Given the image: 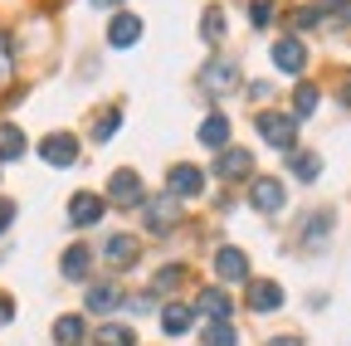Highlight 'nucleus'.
<instances>
[{"mask_svg":"<svg viewBox=\"0 0 351 346\" xmlns=\"http://www.w3.org/2000/svg\"><path fill=\"white\" fill-rule=\"evenodd\" d=\"M258 137L269 142V147H278V151H293V142H298V117H288V112H263V117H258Z\"/></svg>","mask_w":351,"mask_h":346,"instance_id":"nucleus-1","label":"nucleus"},{"mask_svg":"<svg viewBox=\"0 0 351 346\" xmlns=\"http://www.w3.org/2000/svg\"><path fill=\"white\" fill-rule=\"evenodd\" d=\"M302 29H322V25H351V0H317L298 15Z\"/></svg>","mask_w":351,"mask_h":346,"instance_id":"nucleus-2","label":"nucleus"},{"mask_svg":"<svg viewBox=\"0 0 351 346\" xmlns=\"http://www.w3.org/2000/svg\"><path fill=\"white\" fill-rule=\"evenodd\" d=\"M200 83L219 98V93H234L239 88V64L234 59H210L205 69H200Z\"/></svg>","mask_w":351,"mask_h":346,"instance_id":"nucleus-3","label":"nucleus"},{"mask_svg":"<svg viewBox=\"0 0 351 346\" xmlns=\"http://www.w3.org/2000/svg\"><path fill=\"white\" fill-rule=\"evenodd\" d=\"M249 200H254V210L274 214V210H283V205H288V190H283V181H278V176H258V181H254V190H249Z\"/></svg>","mask_w":351,"mask_h":346,"instance_id":"nucleus-4","label":"nucleus"},{"mask_svg":"<svg viewBox=\"0 0 351 346\" xmlns=\"http://www.w3.org/2000/svg\"><path fill=\"white\" fill-rule=\"evenodd\" d=\"M108 200L122 205V210H137V205H142V181H137V171H117V176L108 181Z\"/></svg>","mask_w":351,"mask_h":346,"instance_id":"nucleus-5","label":"nucleus"},{"mask_svg":"<svg viewBox=\"0 0 351 346\" xmlns=\"http://www.w3.org/2000/svg\"><path fill=\"white\" fill-rule=\"evenodd\" d=\"M215 273L225 278V283H244L249 278V254L234 249V244H225V249L215 254Z\"/></svg>","mask_w":351,"mask_h":346,"instance_id":"nucleus-6","label":"nucleus"},{"mask_svg":"<svg viewBox=\"0 0 351 346\" xmlns=\"http://www.w3.org/2000/svg\"><path fill=\"white\" fill-rule=\"evenodd\" d=\"M39 156L49 161V166H59V171H64V166H73V161H78V142H73L69 132H54V137H44V142H39Z\"/></svg>","mask_w":351,"mask_h":346,"instance_id":"nucleus-7","label":"nucleus"},{"mask_svg":"<svg viewBox=\"0 0 351 346\" xmlns=\"http://www.w3.org/2000/svg\"><path fill=\"white\" fill-rule=\"evenodd\" d=\"M195 312H200V317H210V322H230L234 302H230V293H225V288H205V293H200V302H195Z\"/></svg>","mask_w":351,"mask_h":346,"instance_id":"nucleus-8","label":"nucleus"},{"mask_svg":"<svg viewBox=\"0 0 351 346\" xmlns=\"http://www.w3.org/2000/svg\"><path fill=\"white\" fill-rule=\"evenodd\" d=\"M274 64H278L283 73H302V69H307L302 39H278V45H274Z\"/></svg>","mask_w":351,"mask_h":346,"instance_id":"nucleus-9","label":"nucleus"},{"mask_svg":"<svg viewBox=\"0 0 351 346\" xmlns=\"http://www.w3.org/2000/svg\"><path fill=\"white\" fill-rule=\"evenodd\" d=\"M137 239H132V234H112L108 239V249H103V258H108V264L112 269H132V264H137Z\"/></svg>","mask_w":351,"mask_h":346,"instance_id":"nucleus-10","label":"nucleus"},{"mask_svg":"<svg viewBox=\"0 0 351 346\" xmlns=\"http://www.w3.org/2000/svg\"><path fill=\"white\" fill-rule=\"evenodd\" d=\"M249 166H254V156L244 151V147H225V151H219V176H225V181H239V176H249Z\"/></svg>","mask_w":351,"mask_h":346,"instance_id":"nucleus-11","label":"nucleus"},{"mask_svg":"<svg viewBox=\"0 0 351 346\" xmlns=\"http://www.w3.org/2000/svg\"><path fill=\"white\" fill-rule=\"evenodd\" d=\"M103 210H108V205H103L98 195H73V200H69V220H73V225H98Z\"/></svg>","mask_w":351,"mask_h":346,"instance_id":"nucleus-12","label":"nucleus"},{"mask_svg":"<svg viewBox=\"0 0 351 346\" xmlns=\"http://www.w3.org/2000/svg\"><path fill=\"white\" fill-rule=\"evenodd\" d=\"M200 190H205L200 166H171V195H200Z\"/></svg>","mask_w":351,"mask_h":346,"instance_id":"nucleus-13","label":"nucleus"},{"mask_svg":"<svg viewBox=\"0 0 351 346\" xmlns=\"http://www.w3.org/2000/svg\"><path fill=\"white\" fill-rule=\"evenodd\" d=\"M108 39H112L117 49L137 45V39H142V20H137V15H112V25H108Z\"/></svg>","mask_w":351,"mask_h":346,"instance_id":"nucleus-14","label":"nucleus"},{"mask_svg":"<svg viewBox=\"0 0 351 346\" xmlns=\"http://www.w3.org/2000/svg\"><path fill=\"white\" fill-rule=\"evenodd\" d=\"M249 308H254V312L283 308V288H278V283H249Z\"/></svg>","mask_w":351,"mask_h":346,"instance_id":"nucleus-15","label":"nucleus"},{"mask_svg":"<svg viewBox=\"0 0 351 346\" xmlns=\"http://www.w3.org/2000/svg\"><path fill=\"white\" fill-rule=\"evenodd\" d=\"M117 302H122V288H117V283H103V288H88L83 308H88V312H112Z\"/></svg>","mask_w":351,"mask_h":346,"instance_id":"nucleus-16","label":"nucleus"},{"mask_svg":"<svg viewBox=\"0 0 351 346\" xmlns=\"http://www.w3.org/2000/svg\"><path fill=\"white\" fill-rule=\"evenodd\" d=\"M176 220H181L176 200H156V205H147V230H171Z\"/></svg>","mask_w":351,"mask_h":346,"instance_id":"nucleus-17","label":"nucleus"},{"mask_svg":"<svg viewBox=\"0 0 351 346\" xmlns=\"http://www.w3.org/2000/svg\"><path fill=\"white\" fill-rule=\"evenodd\" d=\"M93 341H98V346H137V336H132L127 322H103Z\"/></svg>","mask_w":351,"mask_h":346,"instance_id":"nucleus-18","label":"nucleus"},{"mask_svg":"<svg viewBox=\"0 0 351 346\" xmlns=\"http://www.w3.org/2000/svg\"><path fill=\"white\" fill-rule=\"evenodd\" d=\"M200 142H205V147H225V142H230V122L219 117V112H210V117L200 122Z\"/></svg>","mask_w":351,"mask_h":346,"instance_id":"nucleus-19","label":"nucleus"},{"mask_svg":"<svg viewBox=\"0 0 351 346\" xmlns=\"http://www.w3.org/2000/svg\"><path fill=\"white\" fill-rule=\"evenodd\" d=\"M161 327H166L171 336H181V332H191V308H186V302H171V308L161 312Z\"/></svg>","mask_w":351,"mask_h":346,"instance_id":"nucleus-20","label":"nucleus"},{"mask_svg":"<svg viewBox=\"0 0 351 346\" xmlns=\"http://www.w3.org/2000/svg\"><path fill=\"white\" fill-rule=\"evenodd\" d=\"M200 346H239V332L230 322H210L205 336H200Z\"/></svg>","mask_w":351,"mask_h":346,"instance_id":"nucleus-21","label":"nucleus"},{"mask_svg":"<svg viewBox=\"0 0 351 346\" xmlns=\"http://www.w3.org/2000/svg\"><path fill=\"white\" fill-rule=\"evenodd\" d=\"M88 264H93V258H88V249H83V244H73V249L64 254V278H73V283H78V278L88 273Z\"/></svg>","mask_w":351,"mask_h":346,"instance_id":"nucleus-22","label":"nucleus"},{"mask_svg":"<svg viewBox=\"0 0 351 346\" xmlns=\"http://www.w3.org/2000/svg\"><path fill=\"white\" fill-rule=\"evenodd\" d=\"M54 341H59V346H78V341H83V322H78V317H59V322H54Z\"/></svg>","mask_w":351,"mask_h":346,"instance_id":"nucleus-23","label":"nucleus"},{"mask_svg":"<svg viewBox=\"0 0 351 346\" xmlns=\"http://www.w3.org/2000/svg\"><path fill=\"white\" fill-rule=\"evenodd\" d=\"M117 122H122V108H108V112H98V122H93V142H108V137L117 132Z\"/></svg>","mask_w":351,"mask_h":346,"instance_id":"nucleus-24","label":"nucleus"},{"mask_svg":"<svg viewBox=\"0 0 351 346\" xmlns=\"http://www.w3.org/2000/svg\"><path fill=\"white\" fill-rule=\"evenodd\" d=\"M317 171H322V161H317L313 151H298V156H293V176H298V181H317Z\"/></svg>","mask_w":351,"mask_h":346,"instance_id":"nucleus-25","label":"nucleus"},{"mask_svg":"<svg viewBox=\"0 0 351 346\" xmlns=\"http://www.w3.org/2000/svg\"><path fill=\"white\" fill-rule=\"evenodd\" d=\"M20 151H25L20 127H0V156H20Z\"/></svg>","mask_w":351,"mask_h":346,"instance_id":"nucleus-26","label":"nucleus"},{"mask_svg":"<svg viewBox=\"0 0 351 346\" xmlns=\"http://www.w3.org/2000/svg\"><path fill=\"white\" fill-rule=\"evenodd\" d=\"M327 230H332V214H317V220H307V244H313V249H322Z\"/></svg>","mask_w":351,"mask_h":346,"instance_id":"nucleus-27","label":"nucleus"},{"mask_svg":"<svg viewBox=\"0 0 351 346\" xmlns=\"http://www.w3.org/2000/svg\"><path fill=\"white\" fill-rule=\"evenodd\" d=\"M205 39H210V45H219V39H225V15H219V10H205Z\"/></svg>","mask_w":351,"mask_h":346,"instance_id":"nucleus-28","label":"nucleus"},{"mask_svg":"<svg viewBox=\"0 0 351 346\" xmlns=\"http://www.w3.org/2000/svg\"><path fill=\"white\" fill-rule=\"evenodd\" d=\"M293 112H298V117L317 112V88H307V83H302V88H298V98H293Z\"/></svg>","mask_w":351,"mask_h":346,"instance_id":"nucleus-29","label":"nucleus"},{"mask_svg":"<svg viewBox=\"0 0 351 346\" xmlns=\"http://www.w3.org/2000/svg\"><path fill=\"white\" fill-rule=\"evenodd\" d=\"M181 278H186V269H181V264H166V269L156 273V293H171L176 283H181Z\"/></svg>","mask_w":351,"mask_h":346,"instance_id":"nucleus-30","label":"nucleus"},{"mask_svg":"<svg viewBox=\"0 0 351 346\" xmlns=\"http://www.w3.org/2000/svg\"><path fill=\"white\" fill-rule=\"evenodd\" d=\"M274 20V5H269V0H258V5H254V25L263 29V25H269Z\"/></svg>","mask_w":351,"mask_h":346,"instance_id":"nucleus-31","label":"nucleus"},{"mask_svg":"<svg viewBox=\"0 0 351 346\" xmlns=\"http://www.w3.org/2000/svg\"><path fill=\"white\" fill-rule=\"evenodd\" d=\"M10 317H15V302H10V297H5V293H0V327H5V322H10Z\"/></svg>","mask_w":351,"mask_h":346,"instance_id":"nucleus-32","label":"nucleus"},{"mask_svg":"<svg viewBox=\"0 0 351 346\" xmlns=\"http://www.w3.org/2000/svg\"><path fill=\"white\" fill-rule=\"evenodd\" d=\"M10 220H15V205H10V200H0V230H5Z\"/></svg>","mask_w":351,"mask_h":346,"instance_id":"nucleus-33","label":"nucleus"},{"mask_svg":"<svg viewBox=\"0 0 351 346\" xmlns=\"http://www.w3.org/2000/svg\"><path fill=\"white\" fill-rule=\"evenodd\" d=\"M274 346H302V341H298V336H278Z\"/></svg>","mask_w":351,"mask_h":346,"instance_id":"nucleus-34","label":"nucleus"},{"mask_svg":"<svg viewBox=\"0 0 351 346\" xmlns=\"http://www.w3.org/2000/svg\"><path fill=\"white\" fill-rule=\"evenodd\" d=\"M93 5H117V0H93Z\"/></svg>","mask_w":351,"mask_h":346,"instance_id":"nucleus-35","label":"nucleus"}]
</instances>
